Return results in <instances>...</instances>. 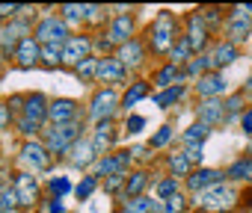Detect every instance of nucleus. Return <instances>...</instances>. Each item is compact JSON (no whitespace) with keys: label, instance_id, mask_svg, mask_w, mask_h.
<instances>
[{"label":"nucleus","instance_id":"obj_16","mask_svg":"<svg viewBox=\"0 0 252 213\" xmlns=\"http://www.w3.org/2000/svg\"><path fill=\"white\" fill-rule=\"evenodd\" d=\"M18 119H27V122H33V125L42 128V125L48 122V98H45L42 92H27L24 101H21Z\"/></svg>","mask_w":252,"mask_h":213},{"label":"nucleus","instance_id":"obj_46","mask_svg":"<svg viewBox=\"0 0 252 213\" xmlns=\"http://www.w3.org/2000/svg\"><path fill=\"white\" fill-rule=\"evenodd\" d=\"M125 178H128V175H113V178H104V189H107L110 195L122 192V189H125Z\"/></svg>","mask_w":252,"mask_h":213},{"label":"nucleus","instance_id":"obj_27","mask_svg":"<svg viewBox=\"0 0 252 213\" xmlns=\"http://www.w3.org/2000/svg\"><path fill=\"white\" fill-rule=\"evenodd\" d=\"M146 186H149V169H137L125 178V189H122V198H137V195H146Z\"/></svg>","mask_w":252,"mask_h":213},{"label":"nucleus","instance_id":"obj_11","mask_svg":"<svg viewBox=\"0 0 252 213\" xmlns=\"http://www.w3.org/2000/svg\"><path fill=\"white\" fill-rule=\"evenodd\" d=\"M68 122H83L80 101H74V98L48 101V125H68Z\"/></svg>","mask_w":252,"mask_h":213},{"label":"nucleus","instance_id":"obj_14","mask_svg":"<svg viewBox=\"0 0 252 213\" xmlns=\"http://www.w3.org/2000/svg\"><path fill=\"white\" fill-rule=\"evenodd\" d=\"M128 80V71H125V65L113 56V53H104L98 56V68H95V83H107V86H119Z\"/></svg>","mask_w":252,"mask_h":213},{"label":"nucleus","instance_id":"obj_41","mask_svg":"<svg viewBox=\"0 0 252 213\" xmlns=\"http://www.w3.org/2000/svg\"><path fill=\"white\" fill-rule=\"evenodd\" d=\"M158 213H187V198H184V192H178V195H172V198L160 201Z\"/></svg>","mask_w":252,"mask_h":213},{"label":"nucleus","instance_id":"obj_12","mask_svg":"<svg viewBox=\"0 0 252 213\" xmlns=\"http://www.w3.org/2000/svg\"><path fill=\"white\" fill-rule=\"evenodd\" d=\"M222 181H225V172H222V169L199 166V169H193V172L184 178V189L193 192V195H199V192H205V189H211V186H217V184H222Z\"/></svg>","mask_w":252,"mask_h":213},{"label":"nucleus","instance_id":"obj_22","mask_svg":"<svg viewBox=\"0 0 252 213\" xmlns=\"http://www.w3.org/2000/svg\"><path fill=\"white\" fill-rule=\"evenodd\" d=\"M122 65H125V71H134V68H140L143 62H146V48L137 42V39H131L128 45H122L116 53H113Z\"/></svg>","mask_w":252,"mask_h":213},{"label":"nucleus","instance_id":"obj_2","mask_svg":"<svg viewBox=\"0 0 252 213\" xmlns=\"http://www.w3.org/2000/svg\"><path fill=\"white\" fill-rule=\"evenodd\" d=\"M83 122H68V125H48L42 131V142L48 148L51 157H65L71 151V145L80 139Z\"/></svg>","mask_w":252,"mask_h":213},{"label":"nucleus","instance_id":"obj_33","mask_svg":"<svg viewBox=\"0 0 252 213\" xmlns=\"http://www.w3.org/2000/svg\"><path fill=\"white\" fill-rule=\"evenodd\" d=\"M211 136V128L202 122H193L187 131H181V142L184 145H205V139Z\"/></svg>","mask_w":252,"mask_h":213},{"label":"nucleus","instance_id":"obj_37","mask_svg":"<svg viewBox=\"0 0 252 213\" xmlns=\"http://www.w3.org/2000/svg\"><path fill=\"white\" fill-rule=\"evenodd\" d=\"M60 18H63L65 24H83V21H86V6L63 3V6H60Z\"/></svg>","mask_w":252,"mask_h":213},{"label":"nucleus","instance_id":"obj_39","mask_svg":"<svg viewBox=\"0 0 252 213\" xmlns=\"http://www.w3.org/2000/svg\"><path fill=\"white\" fill-rule=\"evenodd\" d=\"M48 192H51V198H65L68 192H74V186L65 175H57V178L48 181Z\"/></svg>","mask_w":252,"mask_h":213},{"label":"nucleus","instance_id":"obj_25","mask_svg":"<svg viewBox=\"0 0 252 213\" xmlns=\"http://www.w3.org/2000/svg\"><path fill=\"white\" fill-rule=\"evenodd\" d=\"M149 95H152V83H149V80H134V83L128 86V92L122 95V110L131 113L134 106H137L140 101H146Z\"/></svg>","mask_w":252,"mask_h":213},{"label":"nucleus","instance_id":"obj_15","mask_svg":"<svg viewBox=\"0 0 252 213\" xmlns=\"http://www.w3.org/2000/svg\"><path fill=\"white\" fill-rule=\"evenodd\" d=\"M89 56H92V39L89 36H68V42L63 45V68H74Z\"/></svg>","mask_w":252,"mask_h":213},{"label":"nucleus","instance_id":"obj_1","mask_svg":"<svg viewBox=\"0 0 252 213\" xmlns=\"http://www.w3.org/2000/svg\"><path fill=\"white\" fill-rule=\"evenodd\" d=\"M181 36V30H178V18L172 15V12H158V18L152 21V27H149V48H152V53H158V56H163V53H169V48L175 45V39Z\"/></svg>","mask_w":252,"mask_h":213},{"label":"nucleus","instance_id":"obj_29","mask_svg":"<svg viewBox=\"0 0 252 213\" xmlns=\"http://www.w3.org/2000/svg\"><path fill=\"white\" fill-rule=\"evenodd\" d=\"M225 181H228V184H234V181H249V184H252V154L237 157V160L225 169Z\"/></svg>","mask_w":252,"mask_h":213},{"label":"nucleus","instance_id":"obj_21","mask_svg":"<svg viewBox=\"0 0 252 213\" xmlns=\"http://www.w3.org/2000/svg\"><path fill=\"white\" fill-rule=\"evenodd\" d=\"M208 56H211L214 71H222L225 65H231V62H237V59H240V48H237V45H231V42H225V39H217V42L211 45Z\"/></svg>","mask_w":252,"mask_h":213},{"label":"nucleus","instance_id":"obj_31","mask_svg":"<svg viewBox=\"0 0 252 213\" xmlns=\"http://www.w3.org/2000/svg\"><path fill=\"white\" fill-rule=\"evenodd\" d=\"M166 56H169V62H172V65L184 68V65H187V62L193 59V51H190L187 39H184V36H178V39H175V45L169 48V53H166Z\"/></svg>","mask_w":252,"mask_h":213},{"label":"nucleus","instance_id":"obj_13","mask_svg":"<svg viewBox=\"0 0 252 213\" xmlns=\"http://www.w3.org/2000/svg\"><path fill=\"white\" fill-rule=\"evenodd\" d=\"M196 95L199 101H211V98H225L228 95V77L225 71H208L196 80Z\"/></svg>","mask_w":252,"mask_h":213},{"label":"nucleus","instance_id":"obj_8","mask_svg":"<svg viewBox=\"0 0 252 213\" xmlns=\"http://www.w3.org/2000/svg\"><path fill=\"white\" fill-rule=\"evenodd\" d=\"M68 24L60 18V15H45V18H39L36 21V27H33V39L39 42V45H65L68 42Z\"/></svg>","mask_w":252,"mask_h":213},{"label":"nucleus","instance_id":"obj_49","mask_svg":"<svg viewBox=\"0 0 252 213\" xmlns=\"http://www.w3.org/2000/svg\"><path fill=\"white\" fill-rule=\"evenodd\" d=\"M240 131L246 133V136H252V104L243 110V116H240Z\"/></svg>","mask_w":252,"mask_h":213},{"label":"nucleus","instance_id":"obj_20","mask_svg":"<svg viewBox=\"0 0 252 213\" xmlns=\"http://www.w3.org/2000/svg\"><path fill=\"white\" fill-rule=\"evenodd\" d=\"M107 39H110L116 48L128 45V42L134 39V15H131V12H119V15L110 21V27H107Z\"/></svg>","mask_w":252,"mask_h":213},{"label":"nucleus","instance_id":"obj_52","mask_svg":"<svg viewBox=\"0 0 252 213\" xmlns=\"http://www.w3.org/2000/svg\"><path fill=\"white\" fill-rule=\"evenodd\" d=\"M0 166H3V157H0Z\"/></svg>","mask_w":252,"mask_h":213},{"label":"nucleus","instance_id":"obj_38","mask_svg":"<svg viewBox=\"0 0 252 213\" xmlns=\"http://www.w3.org/2000/svg\"><path fill=\"white\" fill-rule=\"evenodd\" d=\"M172 136H175V128H172V125H160L158 133L149 139V148H152V151H160V148H166V145L172 142Z\"/></svg>","mask_w":252,"mask_h":213},{"label":"nucleus","instance_id":"obj_36","mask_svg":"<svg viewBox=\"0 0 252 213\" xmlns=\"http://www.w3.org/2000/svg\"><path fill=\"white\" fill-rule=\"evenodd\" d=\"M45 68H63V45H42V62Z\"/></svg>","mask_w":252,"mask_h":213},{"label":"nucleus","instance_id":"obj_44","mask_svg":"<svg viewBox=\"0 0 252 213\" xmlns=\"http://www.w3.org/2000/svg\"><path fill=\"white\" fill-rule=\"evenodd\" d=\"M181 151H184V157L190 160V166H193V169H199V166H202V160H205V145H184Z\"/></svg>","mask_w":252,"mask_h":213},{"label":"nucleus","instance_id":"obj_23","mask_svg":"<svg viewBox=\"0 0 252 213\" xmlns=\"http://www.w3.org/2000/svg\"><path fill=\"white\" fill-rule=\"evenodd\" d=\"M65 157H68V163H71L74 169H89V166H95V160H98V154L92 151L89 139H83V136L71 145V151H68Z\"/></svg>","mask_w":252,"mask_h":213},{"label":"nucleus","instance_id":"obj_7","mask_svg":"<svg viewBox=\"0 0 252 213\" xmlns=\"http://www.w3.org/2000/svg\"><path fill=\"white\" fill-rule=\"evenodd\" d=\"M181 36L187 39V45H190L193 56H196V53H208L211 30H208V24H205V18H202V9L187 12V18H184V33H181Z\"/></svg>","mask_w":252,"mask_h":213},{"label":"nucleus","instance_id":"obj_50","mask_svg":"<svg viewBox=\"0 0 252 213\" xmlns=\"http://www.w3.org/2000/svg\"><path fill=\"white\" fill-rule=\"evenodd\" d=\"M9 122H12L9 106H6V104H0V131H6V128H9Z\"/></svg>","mask_w":252,"mask_h":213},{"label":"nucleus","instance_id":"obj_34","mask_svg":"<svg viewBox=\"0 0 252 213\" xmlns=\"http://www.w3.org/2000/svg\"><path fill=\"white\" fill-rule=\"evenodd\" d=\"M208 71H214V65H211V56L208 53H196L187 65H184V77H202V74H208Z\"/></svg>","mask_w":252,"mask_h":213},{"label":"nucleus","instance_id":"obj_30","mask_svg":"<svg viewBox=\"0 0 252 213\" xmlns=\"http://www.w3.org/2000/svg\"><path fill=\"white\" fill-rule=\"evenodd\" d=\"M178 192H184V184H181L178 178H172V175H166V178H160V181L155 184V198H158V201H166V198H172V195H178Z\"/></svg>","mask_w":252,"mask_h":213},{"label":"nucleus","instance_id":"obj_6","mask_svg":"<svg viewBox=\"0 0 252 213\" xmlns=\"http://www.w3.org/2000/svg\"><path fill=\"white\" fill-rule=\"evenodd\" d=\"M252 33V3L249 6H231L225 15V42L231 45H243Z\"/></svg>","mask_w":252,"mask_h":213},{"label":"nucleus","instance_id":"obj_10","mask_svg":"<svg viewBox=\"0 0 252 213\" xmlns=\"http://www.w3.org/2000/svg\"><path fill=\"white\" fill-rule=\"evenodd\" d=\"M21 163H24V169H27L30 175H39V172H48V169H51L54 157L48 154L45 142H39V139H27V142L21 145Z\"/></svg>","mask_w":252,"mask_h":213},{"label":"nucleus","instance_id":"obj_48","mask_svg":"<svg viewBox=\"0 0 252 213\" xmlns=\"http://www.w3.org/2000/svg\"><path fill=\"white\" fill-rule=\"evenodd\" d=\"M15 128H18V133H24V136H36L42 128L39 125H33V122H27V119H15Z\"/></svg>","mask_w":252,"mask_h":213},{"label":"nucleus","instance_id":"obj_43","mask_svg":"<svg viewBox=\"0 0 252 213\" xmlns=\"http://www.w3.org/2000/svg\"><path fill=\"white\" fill-rule=\"evenodd\" d=\"M95 68H98V56H89V59H83L80 65H74L71 71L80 77V80H86V83H92L95 80Z\"/></svg>","mask_w":252,"mask_h":213},{"label":"nucleus","instance_id":"obj_32","mask_svg":"<svg viewBox=\"0 0 252 213\" xmlns=\"http://www.w3.org/2000/svg\"><path fill=\"white\" fill-rule=\"evenodd\" d=\"M166 169H169V175L172 178H187L190 172H193V166H190V160L184 157V151H172L169 157H166Z\"/></svg>","mask_w":252,"mask_h":213},{"label":"nucleus","instance_id":"obj_17","mask_svg":"<svg viewBox=\"0 0 252 213\" xmlns=\"http://www.w3.org/2000/svg\"><path fill=\"white\" fill-rule=\"evenodd\" d=\"M196 122L208 125L211 131H214V128H222V125L228 122V116H225V106H222V98L199 101V104H196Z\"/></svg>","mask_w":252,"mask_h":213},{"label":"nucleus","instance_id":"obj_18","mask_svg":"<svg viewBox=\"0 0 252 213\" xmlns=\"http://www.w3.org/2000/svg\"><path fill=\"white\" fill-rule=\"evenodd\" d=\"M12 59H15V65H18V68L30 71V68H36V65L42 62V45H39L33 36H27V39H21V42L15 45Z\"/></svg>","mask_w":252,"mask_h":213},{"label":"nucleus","instance_id":"obj_40","mask_svg":"<svg viewBox=\"0 0 252 213\" xmlns=\"http://www.w3.org/2000/svg\"><path fill=\"white\" fill-rule=\"evenodd\" d=\"M95 189H98V178L95 175H83L80 184L74 186V195H77V201H86V198H92Z\"/></svg>","mask_w":252,"mask_h":213},{"label":"nucleus","instance_id":"obj_5","mask_svg":"<svg viewBox=\"0 0 252 213\" xmlns=\"http://www.w3.org/2000/svg\"><path fill=\"white\" fill-rule=\"evenodd\" d=\"M12 192H15V201L21 210H36L42 204V184L30 172H18L12 178Z\"/></svg>","mask_w":252,"mask_h":213},{"label":"nucleus","instance_id":"obj_4","mask_svg":"<svg viewBox=\"0 0 252 213\" xmlns=\"http://www.w3.org/2000/svg\"><path fill=\"white\" fill-rule=\"evenodd\" d=\"M119 106H122L119 92H116L113 86H101V89H95V95H92V101H89L86 116H89L95 125H98V122H110V119L116 116Z\"/></svg>","mask_w":252,"mask_h":213},{"label":"nucleus","instance_id":"obj_19","mask_svg":"<svg viewBox=\"0 0 252 213\" xmlns=\"http://www.w3.org/2000/svg\"><path fill=\"white\" fill-rule=\"evenodd\" d=\"M116 136H119V131H116V122H113V119H110V122H98L95 131H92V136H89V145H92V151H95L98 157H104V154L113 151Z\"/></svg>","mask_w":252,"mask_h":213},{"label":"nucleus","instance_id":"obj_26","mask_svg":"<svg viewBox=\"0 0 252 213\" xmlns=\"http://www.w3.org/2000/svg\"><path fill=\"white\" fill-rule=\"evenodd\" d=\"M160 201L155 195H137V198H122L119 213H158Z\"/></svg>","mask_w":252,"mask_h":213},{"label":"nucleus","instance_id":"obj_3","mask_svg":"<svg viewBox=\"0 0 252 213\" xmlns=\"http://www.w3.org/2000/svg\"><path fill=\"white\" fill-rule=\"evenodd\" d=\"M193 204L199 210H205V213H228L237 204V189L228 181H222V184H217V186L193 195Z\"/></svg>","mask_w":252,"mask_h":213},{"label":"nucleus","instance_id":"obj_42","mask_svg":"<svg viewBox=\"0 0 252 213\" xmlns=\"http://www.w3.org/2000/svg\"><path fill=\"white\" fill-rule=\"evenodd\" d=\"M15 210H18V201H15L12 184H3L0 186V213H15Z\"/></svg>","mask_w":252,"mask_h":213},{"label":"nucleus","instance_id":"obj_24","mask_svg":"<svg viewBox=\"0 0 252 213\" xmlns=\"http://www.w3.org/2000/svg\"><path fill=\"white\" fill-rule=\"evenodd\" d=\"M187 77H184V68H178V65H172V62H166V65H160L155 74H152V83L163 92V89H169V86H178V83H184Z\"/></svg>","mask_w":252,"mask_h":213},{"label":"nucleus","instance_id":"obj_35","mask_svg":"<svg viewBox=\"0 0 252 213\" xmlns=\"http://www.w3.org/2000/svg\"><path fill=\"white\" fill-rule=\"evenodd\" d=\"M222 106H225V116H228V119L243 116V110H246V92L240 89V92L225 95V98H222Z\"/></svg>","mask_w":252,"mask_h":213},{"label":"nucleus","instance_id":"obj_9","mask_svg":"<svg viewBox=\"0 0 252 213\" xmlns=\"http://www.w3.org/2000/svg\"><path fill=\"white\" fill-rule=\"evenodd\" d=\"M131 163H134V157H131V148H125V151H110V154H104V157H98L95 160V178H113V175H128V169H131Z\"/></svg>","mask_w":252,"mask_h":213},{"label":"nucleus","instance_id":"obj_47","mask_svg":"<svg viewBox=\"0 0 252 213\" xmlns=\"http://www.w3.org/2000/svg\"><path fill=\"white\" fill-rule=\"evenodd\" d=\"M39 213H65V204H63V198H45Z\"/></svg>","mask_w":252,"mask_h":213},{"label":"nucleus","instance_id":"obj_51","mask_svg":"<svg viewBox=\"0 0 252 213\" xmlns=\"http://www.w3.org/2000/svg\"><path fill=\"white\" fill-rule=\"evenodd\" d=\"M6 62H9V59H6V53H3V51H0V77H3V74H6Z\"/></svg>","mask_w":252,"mask_h":213},{"label":"nucleus","instance_id":"obj_28","mask_svg":"<svg viewBox=\"0 0 252 213\" xmlns=\"http://www.w3.org/2000/svg\"><path fill=\"white\" fill-rule=\"evenodd\" d=\"M187 83H178V86H169V89H163V92H158L155 95V106H160V110H169V106H175V104H181L184 98H187Z\"/></svg>","mask_w":252,"mask_h":213},{"label":"nucleus","instance_id":"obj_45","mask_svg":"<svg viewBox=\"0 0 252 213\" xmlns=\"http://www.w3.org/2000/svg\"><path fill=\"white\" fill-rule=\"evenodd\" d=\"M143 128H146V119L137 116V113H128V119H125V133H131V136H134V133H140Z\"/></svg>","mask_w":252,"mask_h":213}]
</instances>
